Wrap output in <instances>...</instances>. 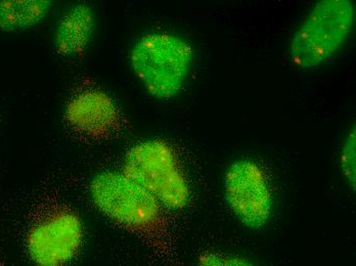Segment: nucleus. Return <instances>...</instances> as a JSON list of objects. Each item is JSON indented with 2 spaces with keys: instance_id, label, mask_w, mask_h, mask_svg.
<instances>
[{
  "instance_id": "7",
  "label": "nucleus",
  "mask_w": 356,
  "mask_h": 266,
  "mask_svg": "<svg viewBox=\"0 0 356 266\" xmlns=\"http://www.w3.org/2000/svg\"><path fill=\"white\" fill-rule=\"evenodd\" d=\"M65 119L76 133L101 140L118 128L120 112L114 99L105 92L84 90L67 103Z\"/></svg>"
},
{
  "instance_id": "2",
  "label": "nucleus",
  "mask_w": 356,
  "mask_h": 266,
  "mask_svg": "<svg viewBox=\"0 0 356 266\" xmlns=\"http://www.w3.org/2000/svg\"><path fill=\"white\" fill-rule=\"evenodd\" d=\"M355 6L350 0H321L310 10L290 43L293 65L312 70L325 64L353 31Z\"/></svg>"
},
{
  "instance_id": "9",
  "label": "nucleus",
  "mask_w": 356,
  "mask_h": 266,
  "mask_svg": "<svg viewBox=\"0 0 356 266\" xmlns=\"http://www.w3.org/2000/svg\"><path fill=\"white\" fill-rule=\"evenodd\" d=\"M49 0H2L0 1V29L18 31L40 23L49 14Z\"/></svg>"
},
{
  "instance_id": "8",
  "label": "nucleus",
  "mask_w": 356,
  "mask_h": 266,
  "mask_svg": "<svg viewBox=\"0 0 356 266\" xmlns=\"http://www.w3.org/2000/svg\"><path fill=\"white\" fill-rule=\"evenodd\" d=\"M95 29V14L86 3L76 4L60 19L54 33V49L65 58L83 55Z\"/></svg>"
},
{
  "instance_id": "10",
  "label": "nucleus",
  "mask_w": 356,
  "mask_h": 266,
  "mask_svg": "<svg viewBox=\"0 0 356 266\" xmlns=\"http://www.w3.org/2000/svg\"><path fill=\"white\" fill-rule=\"evenodd\" d=\"M355 128L351 129L347 134L344 142H343L342 150H341V168L343 175L346 178L347 183L355 188V148H356Z\"/></svg>"
},
{
  "instance_id": "6",
  "label": "nucleus",
  "mask_w": 356,
  "mask_h": 266,
  "mask_svg": "<svg viewBox=\"0 0 356 266\" xmlns=\"http://www.w3.org/2000/svg\"><path fill=\"white\" fill-rule=\"evenodd\" d=\"M83 242L79 216L70 209H56L32 226L27 235L30 257L38 266H65Z\"/></svg>"
},
{
  "instance_id": "11",
  "label": "nucleus",
  "mask_w": 356,
  "mask_h": 266,
  "mask_svg": "<svg viewBox=\"0 0 356 266\" xmlns=\"http://www.w3.org/2000/svg\"><path fill=\"white\" fill-rule=\"evenodd\" d=\"M197 266H256L253 263L236 255L204 252L200 255Z\"/></svg>"
},
{
  "instance_id": "1",
  "label": "nucleus",
  "mask_w": 356,
  "mask_h": 266,
  "mask_svg": "<svg viewBox=\"0 0 356 266\" xmlns=\"http://www.w3.org/2000/svg\"><path fill=\"white\" fill-rule=\"evenodd\" d=\"M194 51L188 41L169 33H149L134 43L130 64L147 92L158 99L179 94Z\"/></svg>"
},
{
  "instance_id": "4",
  "label": "nucleus",
  "mask_w": 356,
  "mask_h": 266,
  "mask_svg": "<svg viewBox=\"0 0 356 266\" xmlns=\"http://www.w3.org/2000/svg\"><path fill=\"white\" fill-rule=\"evenodd\" d=\"M90 196L95 207L122 228L149 233L160 226L162 205L123 172H106L93 177Z\"/></svg>"
},
{
  "instance_id": "5",
  "label": "nucleus",
  "mask_w": 356,
  "mask_h": 266,
  "mask_svg": "<svg viewBox=\"0 0 356 266\" xmlns=\"http://www.w3.org/2000/svg\"><path fill=\"white\" fill-rule=\"evenodd\" d=\"M225 194L232 213L246 228L260 229L273 213V194L266 173L256 162H232L225 175Z\"/></svg>"
},
{
  "instance_id": "3",
  "label": "nucleus",
  "mask_w": 356,
  "mask_h": 266,
  "mask_svg": "<svg viewBox=\"0 0 356 266\" xmlns=\"http://www.w3.org/2000/svg\"><path fill=\"white\" fill-rule=\"evenodd\" d=\"M122 172L167 208L184 209L190 202L188 181L172 149L163 140H145L132 147Z\"/></svg>"
}]
</instances>
